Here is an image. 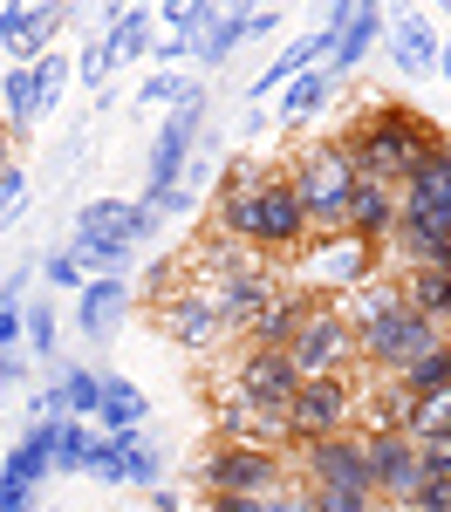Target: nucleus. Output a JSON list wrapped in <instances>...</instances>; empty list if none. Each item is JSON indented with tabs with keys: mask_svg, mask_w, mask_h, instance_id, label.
<instances>
[{
	"mask_svg": "<svg viewBox=\"0 0 451 512\" xmlns=\"http://www.w3.org/2000/svg\"><path fill=\"white\" fill-rule=\"evenodd\" d=\"M417 458H424V472H451V437H438V444H424Z\"/></svg>",
	"mask_w": 451,
	"mask_h": 512,
	"instance_id": "5fc2aeb1",
	"label": "nucleus"
},
{
	"mask_svg": "<svg viewBox=\"0 0 451 512\" xmlns=\"http://www.w3.org/2000/svg\"><path fill=\"white\" fill-rule=\"evenodd\" d=\"M260 506V499H212V492H205V512H253Z\"/></svg>",
	"mask_w": 451,
	"mask_h": 512,
	"instance_id": "4d7b16f0",
	"label": "nucleus"
},
{
	"mask_svg": "<svg viewBox=\"0 0 451 512\" xmlns=\"http://www.w3.org/2000/svg\"><path fill=\"white\" fill-rule=\"evenodd\" d=\"M438 76H445V82H451V35H445V41H438Z\"/></svg>",
	"mask_w": 451,
	"mask_h": 512,
	"instance_id": "13d9d810",
	"label": "nucleus"
},
{
	"mask_svg": "<svg viewBox=\"0 0 451 512\" xmlns=\"http://www.w3.org/2000/svg\"><path fill=\"white\" fill-rule=\"evenodd\" d=\"M41 280H48V287H69V294H82V267H76V253H69V246H62V253H48V260H41Z\"/></svg>",
	"mask_w": 451,
	"mask_h": 512,
	"instance_id": "79ce46f5",
	"label": "nucleus"
},
{
	"mask_svg": "<svg viewBox=\"0 0 451 512\" xmlns=\"http://www.w3.org/2000/svg\"><path fill=\"white\" fill-rule=\"evenodd\" d=\"M89 478H103V485H144V492H151V485L164 478V451L144 431L96 437V451H89Z\"/></svg>",
	"mask_w": 451,
	"mask_h": 512,
	"instance_id": "ddd939ff",
	"label": "nucleus"
},
{
	"mask_svg": "<svg viewBox=\"0 0 451 512\" xmlns=\"http://www.w3.org/2000/svg\"><path fill=\"white\" fill-rule=\"evenodd\" d=\"M363 410H369V431H397V437H404V424H410V396L397 390V383L369 390V396H363Z\"/></svg>",
	"mask_w": 451,
	"mask_h": 512,
	"instance_id": "4c0bfd02",
	"label": "nucleus"
},
{
	"mask_svg": "<svg viewBox=\"0 0 451 512\" xmlns=\"http://www.w3.org/2000/svg\"><path fill=\"white\" fill-rule=\"evenodd\" d=\"M301 308H308V294H274L260 321L246 328V349H287L294 342V328H301Z\"/></svg>",
	"mask_w": 451,
	"mask_h": 512,
	"instance_id": "cd10ccee",
	"label": "nucleus"
},
{
	"mask_svg": "<svg viewBox=\"0 0 451 512\" xmlns=\"http://www.w3.org/2000/svg\"><path fill=\"white\" fill-rule=\"evenodd\" d=\"M123 315H130V280H82V294H76V335L89 342V349L117 342Z\"/></svg>",
	"mask_w": 451,
	"mask_h": 512,
	"instance_id": "a211bd4d",
	"label": "nucleus"
},
{
	"mask_svg": "<svg viewBox=\"0 0 451 512\" xmlns=\"http://www.w3.org/2000/svg\"><path fill=\"white\" fill-rule=\"evenodd\" d=\"M28 280H35V260H21L14 274L0 280V301H7V308H21V294H28Z\"/></svg>",
	"mask_w": 451,
	"mask_h": 512,
	"instance_id": "3c124183",
	"label": "nucleus"
},
{
	"mask_svg": "<svg viewBox=\"0 0 451 512\" xmlns=\"http://www.w3.org/2000/svg\"><path fill=\"white\" fill-rule=\"evenodd\" d=\"M21 315H28V301H21V308H7V301H0V355L21 349Z\"/></svg>",
	"mask_w": 451,
	"mask_h": 512,
	"instance_id": "603ef678",
	"label": "nucleus"
},
{
	"mask_svg": "<svg viewBox=\"0 0 451 512\" xmlns=\"http://www.w3.org/2000/svg\"><path fill=\"white\" fill-rule=\"evenodd\" d=\"M383 55L397 62V76H431L438 69V28H431V14H390V28H383Z\"/></svg>",
	"mask_w": 451,
	"mask_h": 512,
	"instance_id": "6ab92c4d",
	"label": "nucleus"
},
{
	"mask_svg": "<svg viewBox=\"0 0 451 512\" xmlns=\"http://www.w3.org/2000/svg\"><path fill=\"white\" fill-rule=\"evenodd\" d=\"M294 478L301 492H369V451L363 431H335L322 444H301L294 451ZM376 499V492H369Z\"/></svg>",
	"mask_w": 451,
	"mask_h": 512,
	"instance_id": "0eeeda50",
	"label": "nucleus"
},
{
	"mask_svg": "<svg viewBox=\"0 0 451 512\" xmlns=\"http://www.w3.org/2000/svg\"><path fill=\"white\" fill-rule=\"evenodd\" d=\"M21 212H28V178H21V164H7V171H0V233H7Z\"/></svg>",
	"mask_w": 451,
	"mask_h": 512,
	"instance_id": "ea45409f",
	"label": "nucleus"
},
{
	"mask_svg": "<svg viewBox=\"0 0 451 512\" xmlns=\"http://www.w3.org/2000/svg\"><path fill=\"white\" fill-rule=\"evenodd\" d=\"M103 41H110L117 62H151L158 14H151V7H103Z\"/></svg>",
	"mask_w": 451,
	"mask_h": 512,
	"instance_id": "5701e85b",
	"label": "nucleus"
},
{
	"mask_svg": "<svg viewBox=\"0 0 451 512\" xmlns=\"http://www.w3.org/2000/svg\"><path fill=\"white\" fill-rule=\"evenodd\" d=\"M144 417H151V410H144V390H137L130 376H103V403H96L89 424L103 437H130V431H144Z\"/></svg>",
	"mask_w": 451,
	"mask_h": 512,
	"instance_id": "393cba45",
	"label": "nucleus"
},
{
	"mask_svg": "<svg viewBox=\"0 0 451 512\" xmlns=\"http://www.w3.org/2000/svg\"><path fill=\"white\" fill-rule=\"evenodd\" d=\"M69 21V7H55V0H41V7H28L21 0V21H14V35H7V55H14V69H35L41 55H48V35Z\"/></svg>",
	"mask_w": 451,
	"mask_h": 512,
	"instance_id": "b1692460",
	"label": "nucleus"
},
{
	"mask_svg": "<svg viewBox=\"0 0 451 512\" xmlns=\"http://www.w3.org/2000/svg\"><path fill=\"white\" fill-rule=\"evenodd\" d=\"M28 369H35V362H28V349H7V355H0V396L21 390V383H28Z\"/></svg>",
	"mask_w": 451,
	"mask_h": 512,
	"instance_id": "8fccbe9b",
	"label": "nucleus"
},
{
	"mask_svg": "<svg viewBox=\"0 0 451 512\" xmlns=\"http://www.w3.org/2000/svg\"><path fill=\"white\" fill-rule=\"evenodd\" d=\"M397 287H404V308H417L424 321H438L451 342V274H431V267H410V274H397Z\"/></svg>",
	"mask_w": 451,
	"mask_h": 512,
	"instance_id": "bb28decb",
	"label": "nucleus"
},
{
	"mask_svg": "<svg viewBox=\"0 0 451 512\" xmlns=\"http://www.w3.org/2000/svg\"><path fill=\"white\" fill-rule=\"evenodd\" d=\"M96 424H82V417H62V431H55V458H48V478H82L89 472V451H96Z\"/></svg>",
	"mask_w": 451,
	"mask_h": 512,
	"instance_id": "7c9ffc66",
	"label": "nucleus"
},
{
	"mask_svg": "<svg viewBox=\"0 0 451 512\" xmlns=\"http://www.w3.org/2000/svg\"><path fill=\"white\" fill-rule=\"evenodd\" d=\"M445 349H451V342H445Z\"/></svg>",
	"mask_w": 451,
	"mask_h": 512,
	"instance_id": "680f3d73",
	"label": "nucleus"
},
{
	"mask_svg": "<svg viewBox=\"0 0 451 512\" xmlns=\"http://www.w3.org/2000/svg\"><path fill=\"white\" fill-rule=\"evenodd\" d=\"M253 512H308V492H274V499H260Z\"/></svg>",
	"mask_w": 451,
	"mask_h": 512,
	"instance_id": "864d4df0",
	"label": "nucleus"
},
{
	"mask_svg": "<svg viewBox=\"0 0 451 512\" xmlns=\"http://www.w3.org/2000/svg\"><path fill=\"white\" fill-rule=\"evenodd\" d=\"M205 123H212V96H192V103H178L164 130L151 137V158H144V198L151 192H171L178 178H185V164H192V144L205 137Z\"/></svg>",
	"mask_w": 451,
	"mask_h": 512,
	"instance_id": "6e6552de",
	"label": "nucleus"
},
{
	"mask_svg": "<svg viewBox=\"0 0 451 512\" xmlns=\"http://www.w3.org/2000/svg\"><path fill=\"white\" fill-rule=\"evenodd\" d=\"M164 219L158 212H151V205H137V198H130V212H123V239H130V246H144V239L158 233Z\"/></svg>",
	"mask_w": 451,
	"mask_h": 512,
	"instance_id": "09e8293b",
	"label": "nucleus"
},
{
	"mask_svg": "<svg viewBox=\"0 0 451 512\" xmlns=\"http://www.w3.org/2000/svg\"><path fill=\"white\" fill-rule=\"evenodd\" d=\"M397 390L410 396V403H424V396H438V390H451V349L438 342V349H424L417 362H410L404 376H397Z\"/></svg>",
	"mask_w": 451,
	"mask_h": 512,
	"instance_id": "473e14b6",
	"label": "nucleus"
},
{
	"mask_svg": "<svg viewBox=\"0 0 451 512\" xmlns=\"http://www.w3.org/2000/svg\"><path fill=\"white\" fill-rule=\"evenodd\" d=\"M390 315H404V287H397V274L363 280V287L342 301V321H349V335H356V342H363V335H376Z\"/></svg>",
	"mask_w": 451,
	"mask_h": 512,
	"instance_id": "4be33fe9",
	"label": "nucleus"
},
{
	"mask_svg": "<svg viewBox=\"0 0 451 512\" xmlns=\"http://www.w3.org/2000/svg\"><path fill=\"white\" fill-rule=\"evenodd\" d=\"M110 69H117V55H110V41L96 35V41L76 55V69H69V76H76L82 89H103V76H110Z\"/></svg>",
	"mask_w": 451,
	"mask_h": 512,
	"instance_id": "58836bf2",
	"label": "nucleus"
},
{
	"mask_svg": "<svg viewBox=\"0 0 451 512\" xmlns=\"http://www.w3.org/2000/svg\"><path fill=\"white\" fill-rule=\"evenodd\" d=\"M260 178H267V164H260V158H233V164H226V178H219V198L246 192V185H260Z\"/></svg>",
	"mask_w": 451,
	"mask_h": 512,
	"instance_id": "c03bdc74",
	"label": "nucleus"
},
{
	"mask_svg": "<svg viewBox=\"0 0 451 512\" xmlns=\"http://www.w3.org/2000/svg\"><path fill=\"white\" fill-rule=\"evenodd\" d=\"M274 28H281V14H274V7H219V21H212V28H205V35L192 41L199 82H205V69L233 62V48H240V41H253V35H274Z\"/></svg>",
	"mask_w": 451,
	"mask_h": 512,
	"instance_id": "2eb2a0df",
	"label": "nucleus"
},
{
	"mask_svg": "<svg viewBox=\"0 0 451 512\" xmlns=\"http://www.w3.org/2000/svg\"><path fill=\"white\" fill-rule=\"evenodd\" d=\"M35 82H41V103L55 110V96H62V82H69V62H62V55H41V62H35Z\"/></svg>",
	"mask_w": 451,
	"mask_h": 512,
	"instance_id": "49530a36",
	"label": "nucleus"
},
{
	"mask_svg": "<svg viewBox=\"0 0 451 512\" xmlns=\"http://www.w3.org/2000/svg\"><path fill=\"white\" fill-rule=\"evenodd\" d=\"M404 512H451V472H424V485L410 492Z\"/></svg>",
	"mask_w": 451,
	"mask_h": 512,
	"instance_id": "a19ab883",
	"label": "nucleus"
},
{
	"mask_svg": "<svg viewBox=\"0 0 451 512\" xmlns=\"http://www.w3.org/2000/svg\"><path fill=\"white\" fill-rule=\"evenodd\" d=\"M397 198H404V205H445V198H451V130L431 144V158L397 185Z\"/></svg>",
	"mask_w": 451,
	"mask_h": 512,
	"instance_id": "a878e982",
	"label": "nucleus"
},
{
	"mask_svg": "<svg viewBox=\"0 0 451 512\" xmlns=\"http://www.w3.org/2000/svg\"><path fill=\"white\" fill-rule=\"evenodd\" d=\"M342 233L383 253V246H390V233H397V192H390V185H356V198H349V219H342Z\"/></svg>",
	"mask_w": 451,
	"mask_h": 512,
	"instance_id": "412c9836",
	"label": "nucleus"
},
{
	"mask_svg": "<svg viewBox=\"0 0 451 512\" xmlns=\"http://www.w3.org/2000/svg\"><path fill=\"white\" fill-rule=\"evenodd\" d=\"M287 362H294L301 383H308V376H349V362H356V335H349V321H342L335 301H315V294H308L301 328H294V342H287Z\"/></svg>",
	"mask_w": 451,
	"mask_h": 512,
	"instance_id": "20e7f679",
	"label": "nucleus"
},
{
	"mask_svg": "<svg viewBox=\"0 0 451 512\" xmlns=\"http://www.w3.org/2000/svg\"><path fill=\"white\" fill-rule=\"evenodd\" d=\"M14 164V137H7V123H0V171Z\"/></svg>",
	"mask_w": 451,
	"mask_h": 512,
	"instance_id": "bf43d9fd",
	"label": "nucleus"
},
{
	"mask_svg": "<svg viewBox=\"0 0 451 512\" xmlns=\"http://www.w3.org/2000/svg\"><path fill=\"white\" fill-rule=\"evenodd\" d=\"M199 485L212 499H274L287 492V458L281 451H246V444H219L199 465Z\"/></svg>",
	"mask_w": 451,
	"mask_h": 512,
	"instance_id": "423d86ee",
	"label": "nucleus"
},
{
	"mask_svg": "<svg viewBox=\"0 0 451 512\" xmlns=\"http://www.w3.org/2000/svg\"><path fill=\"white\" fill-rule=\"evenodd\" d=\"M55 342H62V321H55V308H48V301H35V308L21 315V349L35 355L41 369H55Z\"/></svg>",
	"mask_w": 451,
	"mask_h": 512,
	"instance_id": "c9c22d12",
	"label": "nucleus"
},
{
	"mask_svg": "<svg viewBox=\"0 0 451 512\" xmlns=\"http://www.w3.org/2000/svg\"><path fill=\"white\" fill-rule=\"evenodd\" d=\"M219 444H246V451H281L287 444V424L281 410H267V403H246V396H219Z\"/></svg>",
	"mask_w": 451,
	"mask_h": 512,
	"instance_id": "dca6fc26",
	"label": "nucleus"
},
{
	"mask_svg": "<svg viewBox=\"0 0 451 512\" xmlns=\"http://www.w3.org/2000/svg\"><path fill=\"white\" fill-rule=\"evenodd\" d=\"M376 246H363V239H349V233H335L315 246V280L322 287H342V294H356L363 280H376Z\"/></svg>",
	"mask_w": 451,
	"mask_h": 512,
	"instance_id": "aec40b11",
	"label": "nucleus"
},
{
	"mask_svg": "<svg viewBox=\"0 0 451 512\" xmlns=\"http://www.w3.org/2000/svg\"><path fill=\"white\" fill-rule=\"evenodd\" d=\"M123 212H130V198H89L76 212V233L69 239H123ZM130 246V239H123Z\"/></svg>",
	"mask_w": 451,
	"mask_h": 512,
	"instance_id": "f704fd0d",
	"label": "nucleus"
},
{
	"mask_svg": "<svg viewBox=\"0 0 451 512\" xmlns=\"http://www.w3.org/2000/svg\"><path fill=\"white\" fill-rule=\"evenodd\" d=\"M35 512H48V506H35Z\"/></svg>",
	"mask_w": 451,
	"mask_h": 512,
	"instance_id": "052dcab7",
	"label": "nucleus"
},
{
	"mask_svg": "<svg viewBox=\"0 0 451 512\" xmlns=\"http://www.w3.org/2000/svg\"><path fill=\"white\" fill-rule=\"evenodd\" d=\"M438 342H445V328H438V321H424L417 308H404V315L383 321L376 335H363V342H356V362L383 369V383H397L410 362H417L424 349H438Z\"/></svg>",
	"mask_w": 451,
	"mask_h": 512,
	"instance_id": "9d476101",
	"label": "nucleus"
},
{
	"mask_svg": "<svg viewBox=\"0 0 451 512\" xmlns=\"http://www.w3.org/2000/svg\"><path fill=\"white\" fill-rule=\"evenodd\" d=\"M199 287L212 294V308H219V321H226V335H246V328L260 321V308H267V301L281 294V287L267 280V267H260L253 253H240L233 267H212Z\"/></svg>",
	"mask_w": 451,
	"mask_h": 512,
	"instance_id": "1a4fd4ad",
	"label": "nucleus"
},
{
	"mask_svg": "<svg viewBox=\"0 0 451 512\" xmlns=\"http://www.w3.org/2000/svg\"><path fill=\"white\" fill-rule=\"evenodd\" d=\"M219 233L233 246H246V253H294L308 239V219H301V205L287 192V171H267L260 185L219 198Z\"/></svg>",
	"mask_w": 451,
	"mask_h": 512,
	"instance_id": "f03ea898",
	"label": "nucleus"
},
{
	"mask_svg": "<svg viewBox=\"0 0 451 512\" xmlns=\"http://www.w3.org/2000/svg\"><path fill=\"white\" fill-rule=\"evenodd\" d=\"M349 417H356V383H349V376H308L281 410L294 451H301V444H322V437H335V431H349Z\"/></svg>",
	"mask_w": 451,
	"mask_h": 512,
	"instance_id": "39448f33",
	"label": "nucleus"
},
{
	"mask_svg": "<svg viewBox=\"0 0 451 512\" xmlns=\"http://www.w3.org/2000/svg\"><path fill=\"white\" fill-rule=\"evenodd\" d=\"M308 512H376L369 492H308Z\"/></svg>",
	"mask_w": 451,
	"mask_h": 512,
	"instance_id": "37998d69",
	"label": "nucleus"
},
{
	"mask_svg": "<svg viewBox=\"0 0 451 512\" xmlns=\"http://www.w3.org/2000/svg\"><path fill=\"white\" fill-rule=\"evenodd\" d=\"M383 28H390V7L356 0V14L342 21V35H335V48H328V82H335V89H342V82H349V76L369 62V48L383 41Z\"/></svg>",
	"mask_w": 451,
	"mask_h": 512,
	"instance_id": "f3484780",
	"label": "nucleus"
},
{
	"mask_svg": "<svg viewBox=\"0 0 451 512\" xmlns=\"http://www.w3.org/2000/svg\"><path fill=\"white\" fill-rule=\"evenodd\" d=\"M404 437L424 451V444H438V437H451V390H438V396H424V403H410V424H404Z\"/></svg>",
	"mask_w": 451,
	"mask_h": 512,
	"instance_id": "72a5a7b5",
	"label": "nucleus"
},
{
	"mask_svg": "<svg viewBox=\"0 0 451 512\" xmlns=\"http://www.w3.org/2000/svg\"><path fill=\"white\" fill-rule=\"evenodd\" d=\"M151 321L164 328V342H178L185 355H205L226 342V321H219V308H212V294H205L199 280H185L178 294H164L158 308H151Z\"/></svg>",
	"mask_w": 451,
	"mask_h": 512,
	"instance_id": "9b49d317",
	"label": "nucleus"
},
{
	"mask_svg": "<svg viewBox=\"0 0 451 512\" xmlns=\"http://www.w3.org/2000/svg\"><path fill=\"white\" fill-rule=\"evenodd\" d=\"M192 62V41L185 35H158L151 41V69H185Z\"/></svg>",
	"mask_w": 451,
	"mask_h": 512,
	"instance_id": "de8ad7c7",
	"label": "nucleus"
},
{
	"mask_svg": "<svg viewBox=\"0 0 451 512\" xmlns=\"http://www.w3.org/2000/svg\"><path fill=\"white\" fill-rule=\"evenodd\" d=\"M151 512H185V499H178L171 485H151Z\"/></svg>",
	"mask_w": 451,
	"mask_h": 512,
	"instance_id": "6e6d98bb",
	"label": "nucleus"
},
{
	"mask_svg": "<svg viewBox=\"0 0 451 512\" xmlns=\"http://www.w3.org/2000/svg\"><path fill=\"white\" fill-rule=\"evenodd\" d=\"M226 390L246 396V403H267V410H287V396L301 390V376H294L287 349H240V355H233Z\"/></svg>",
	"mask_w": 451,
	"mask_h": 512,
	"instance_id": "4468645a",
	"label": "nucleus"
},
{
	"mask_svg": "<svg viewBox=\"0 0 451 512\" xmlns=\"http://www.w3.org/2000/svg\"><path fill=\"white\" fill-rule=\"evenodd\" d=\"M35 117H48L35 69H7V82H0V123H7V137L14 130H35Z\"/></svg>",
	"mask_w": 451,
	"mask_h": 512,
	"instance_id": "c85d7f7f",
	"label": "nucleus"
},
{
	"mask_svg": "<svg viewBox=\"0 0 451 512\" xmlns=\"http://www.w3.org/2000/svg\"><path fill=\"white\" fill-rule=\"evenodd\" d=\"M438 137H445V130L424 117L417 103H369L363 117L349 123L342 144H349V158H356V178H363V185H390V192H397L410 171L431 158Z\"/></svg>",
	"mask_w": 451,
	"mask_h": 512,
	"instance_id": "f257e3e1",
	"label": "nucleus"
},
{
	"mask_svg": "<svg viewBox=\"0 0 451 512\" xmlns=\"http://www.w3.org/2000/svg\"><path fill=\"white\" fill-rule=\"evenodd\" d=\"M363 451H369V492L390 499V506H410V492L424 485V458L417 444L397 431H363Z\"/></svg>",
	"mask_w": 451,
	"mask_h": 512,
	"instance_id": "f8f14e48",
	"label": "nucleus"
},
{
	"mask_svg": "<svg viewBox=\"0 0 451 512\" xmlns=\"http://www.w3.org/2000/svg\"><path fill=\"white\" fill-rule=\"evenodd\" d=\"M328 96H335V82H328V69H301V76L281 89V123H308L328 110Z\"/></svg>",
	"mask_w": 451,
	"mask_h": 512,
	"instance_id": "2f4dec72",
	"label": "nucleus"
},
{
	"mask_svg": "<svg viewBox=\"0 0 451 512\" xmlns=\"http://www.w3.org/2000/svg\"><path fill=\"white\" fill-rule=\"evenodd\" d=\"M192 96H205V82L192 76V69H151L144 76V89H137V103H192Z\"/></svg>",
	"mask_w": 451,
	"mask_h": 512,
	"instance_id": "e433bc0d",
	"label": "nucleus"
},
{
	"mask_svg": "<svg viewBox=\"0 0 451 512\" xmlns=\"http://www.w3.org/2000/svg\"><path fill=\"white\" fill-rule=\"evenodd\" d=\"M48 376H55V390H62V410L89 424L96 403H103V369H89V362H55Z\"/></svg>",
	"mask_w": 451,
	"mask_h": 512,
	"instance_id": "c756f323",
	"label": "nucleus"
},
{
	"mask_svg": "<svg viewBox=\"0 0 451 512\" xmlns=\"http://www.w3.org/2000/svg\"><path fill=\"white\" fill-rule=\"evenodd\" d=\"M356 158H349V144L342 137H328V144H308L294 171H287V192L301 205V219H308V239H335L342 233V219H349V198H356Z\"/></svg>",
	"mask_w": 451,
	"mask_h": 512,
	"instance_id": "7ed1b4c3",
	"label": "nucleus"
},
{
	"mask_svg": "<svg viewBox=\"0 0 451 512\" xmlns=\"http://www.w3.org/2000/svg\"><path fill=\"white\" fill-rule=\"evenodd\" d=\"M137 205H151L158 219H178V212H192V205H199V192H192V185H171V192H151V198H137Z\"/></svg>",
	"mask_w": 451,
	"mask_h": 512,
	"instance_id": "a18cd8bd",
	"label": "nucleus"
}]
</instances>
